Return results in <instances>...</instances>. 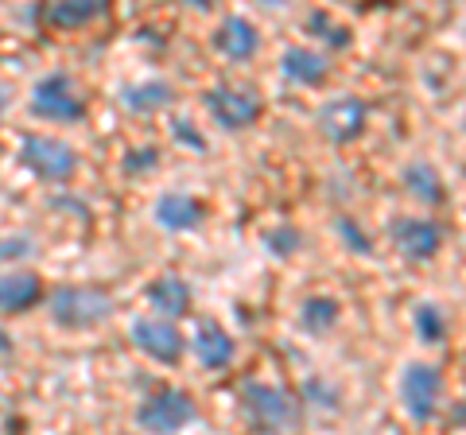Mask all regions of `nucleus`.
Segmentation results:
<instances>
[{"mask_svg":"<svg viewBox=\"0 0 466 435\" xmlns=\"http://www.w3.org/2000/svg\"><path fill=\"white\" fill-rule=\"evenodd\" d=\"M51 315L66 330H90L113 315V296L101 288H58L51 296Z\"/></svg>","mask_w":466,"mask_h":435,"instance_id":"1","label":"nucleus"},{"mask_svg":"<svg viewBox=\"0 0 466 435\" xmlns=\"http://www.w3.org/2000/svg\"><path fill=\"white\" fill-rule=\"evenodd\" d=\"M245 397V409H249V420L265 431H288V428H299V400L288 393L280 385H260L249 381L241 389Z\"/></svg>","mask_w":466,"mask_h":435,"instance_id":"2","label":"nucleus"},{"mask_svg":"<svg viewBox=\"0 0 466 435\" xmlns=\"http://www.w3.org/2000/svg\"><path fill=\"white\" fill-rule=\"evenodd\" d=\"M32 113H35V117H43V121L75 125V121H82L86 101L78 97L70 75H47V78H39L35 90H32Z\"/></svg>","mask_w":466,"mask_h":435,"instance_id":"3","label":"nucleus"},{"mask_svg":"<svg viewBox=\"0 0 466 435\" xmlns=\"http://www.w3.org/2000/svg\"><path fill=\"white\" fill-rule=\"evenodd\" d=\"M440 397H443L440 369L428 366V361H412L400 377V400H404L408 416H412L416 424H428L435 416V409H440Z\"/></svg>","mask_w":466,"mask_h":435,"instance_id":"4","label":"nucleus"},{"mask_svg":"<svg viewBox=\"0 0 466 435\" xmlns=\"http://www.w3.org/2000/svg\"><path fill=\"white\" fill-rule=\"evenodd\" d=\"M20 148H24V152H20V156H24V164L32 167L39 179H47V183H63V179L75 176V167H78L75 148H70V144H63V140L27 133Z\"/></svg>","mask_w":466,"mask_h":435,"instance_id":"5","label":"nucleus"},{"mask_svg":"<svg viewBox=\"0 0 466 435\" xmlns=\"http://www.w3.org/2000/svg\"><path fill=\"white\" fill-rule=\"evenodd\" d=\"M198 412L187 393H179V389H164V393H156L152 400L140 404L137 412V424L144 431H179L187 424H195Z\"/></svg>","mask_w":466,"mask_h":435,"instance_id":"6","label":"nucleus"},{"mask_svg":"<svg viewBox=\"0 0 466 435\" xmlns=\"http://www.w3.org/2000/svg\"><path fill=\"white\" fill-rule=\"evenodd\" d=\"M207 109L222 128H249L260 117L265 101L253 90H245V86H238V90H233V86H218V90L207 94Z\"/></svg>","mask_w":466,"mask_h":435,"instance_id":"7","label":"nucleus"},{"mask_svg":"<svg viewBox=\"0 0 466 435\" xmlns=\"http://www.w3.org/2000/svg\"><path fill=\"white\" fill-rule=\"evenodd\" d=\"M133 342L148 358L164 361V366H175V361L183 358V335L167 323V319H137L133 323Z\"/></svg>","mask_w":466,"mask_h":435,"instance_id":"8","label":"nucleus"},{"mask_svg":"<svg viewBox=\"0 0 466 435\" xmlns=\"http://www.w3.org/2000/svg\"><path fill=\"white\" fill-rule=\"evenodd\" d=\"M392 241H397V249L412 260H428L440 253L443 245V229L428 222V218H400L397 226H392Z\"/></svg>","mask_w":466,"mask_h":435,"instance_id":"9","label":"nucleus"},{"mask_svg":"<svg viewBox=\"0 0 466 435\" xmlns=\"http://www.w3.org/2000/svg\"><path fill=\"white\" fill-rule=\"evenodd\" d=\"M202 202L191 198V195H183V191H171V195H159L156 202V222L171 229V234H183V229H195L202 222Z\"/></svg>","mask_w":466,"mask_h":435,"instance_id":"10","label":"nucleus"},{"mask_svg":"<svg viewBox=\"0 0 466 435\" xmlns=\"http://www.w3.org/2000/svg\"><path fill=\"white\" fill-rule=\"evenodd\" d=\"M214 43H218V51H222L226 59H233V63H245V59H253V55H257V47H260V35H257V27H253L249 20L233 16V20H226L222 27H218Z\"/></svg>","mask_w":466,"mask_h":435,"instance_id":"11","label":"nucleus"},{"mask_svg":"<svg viewBox=\"0 0 466 435\" xmlns=\"http://www.w3.org/2000/svg\"><path fill=\"white\" fill-rule=\"evenodd\" d=\"M361 125H366V106L354 97H346V101H334V106L323 109V133L330 140H354L361 133Z\"/></svg>","mask_w":466,"mask_h":435,"instance_id":"12","label":"nucleus"},{"mask_svg":"<svg viewBox=\"0 0 466 435\" xmlns=\"http://www.w3.org/2000/svg\"><path fill=\"white\" fill-rule=\"evenodd\" d=\"M195 354L207 369H226L233 361V339L207 319V323H198V330H195Z\"/></svg>","mask_w":466,"mask_h":435,"instance_id":"13","label":"nucleus"},{"mask_svg":"<svg viewBox=\"0 0 466 435\" xmlns=\"http://www.w3.org/2000/svg\"><path fill=\"white\" fill-rule=\"evenodd\" d=\"M43 296L35 272H0V311H27Z\"/></svg>","mask_w":466,"mask_h":435,"instance_id":"14","label":"nucleus"},{"mask_svg":"<svg viewBox=\"0 0 466 435\" xmlns=\"http://www.w3.org/2000/svg\"><path fill=\"white\" fill-rule=\"evenodd\" d=\"M148 303L159 315H183L191 308V292H187V284L179 277H164L148 288Z\"/></svg>","mask_w":466,"mask_h":435,"instance_id":"15","label":"nucleus"},{"mask_svg":"<svg viewBox=\"0 0 466 435\" xmlns=\"http://www.w3.org/2000/svg\"><path fill=\"white\" fill-rule=\"evenodd\" d=\"M284 75L291 78V82H323L327 78V59L323 55H315V51H303V47H291L288 55H284Z\"/></svg>","mask_w":466,"mask_h":435,"instance_id":"16","label":"nucleus"},{"mask_svg":"<svg viewBox=\"0 0 466 435\" xmlns=\"http://www.w3.org/2000/svg\"><path fill=\"white\" fill-rule=\"evenodd\" d=\"M121 101L133 113H152L159 106H167L171 101V86L167 82H144V86H125L121 90Z\"/></svg>","mask_w":466,"mask_h":435,"instance_id":"17","label":"nucleus"},{"mask_svg":"<svg viewBox=\"0 0 466 435\" xmlns=\"http://www.w3.org/2000/svg\"><path fill=\"white\" fill-rule=\"evenodd\" d=\"M101 5H106V0H55V5L47 8V16L58 27H78L86 20H94L101 12Z\"/></svg>","mask_w":466,"mask_h":435,"instance_id":"18","label":"nucleus"},{"mask_svg":"<svg viewBox=\"0 0 466 435\" xmlns=\"http://www.w3.org/2000/svg\"><path fill=\"white\" fill-rule=\"evenodd\" d=\"M334 319H339V303L327 299V296H315L299 308V323L311 330V335H323L327 327H334Z\"/></svg>","mask_w":466,"mask_h":435,"instance_id":"19","label":"nucleus"},{"mask_svg":"<svg viewBox=\"0 0 466 435\" xmlns=\"http://www.w3.org/2000/svg\"><path fill=\"white\" fill-rule=\"evenodd\" d=\"M404 179H408V191L412 195H420L424 202H440L443 198V187H440V179H435V171L431 167H424V164H412L404 171Z\"/></svg>","mask_w":466,"mask_h":435,"instance_id":"20","label":"nucleus"},{"mask_svg":"<svg viewBox=\"0 0 466 435\" xmlns=\"http://www.w3.org/2000/svg\"><path fill=\"white\" fill-rule=\"evenodd\" d=\"M416 330H420V339L424 342H443V335H447L443 311L435 308V303H420L416 308Z\"/></svg>","mask_w":466,"mask_h":435,"instance_id":"21","label":"nucleus"},{"mask_svg":"<svg viewBox=\"0 0 466 435\" xmlns=\"http://www.w3.org/2000/svg\"><path fill=\"white\" fill-rule=\"evenodd\" d=\"M265 241L272 245V253H276V257H288V253H296V249H299V234H296V229H288V226H284V229H272Z\"/></svg>","mask_w":466,"mask_h":435,"instance_id":"22","label":"nucleus"},{"mask_svg":"<svg viewBox=\"0 0 466 435\" xmlns=\"http://www.w3.org/2000/svg\"><path fill=\"white\" fill-rule=\"evenodd\" d=\"M27 253H32V241H27V238H0V260L27 257Z\"/></svg>","mask_w":466,"mask_h":435,"instance_id":"23","label":"nucleus"},{"mask_svg":"<svg viewBox=\"0 0 466 435\" xmlns=\"http://www.w3.org/2000/svg\"><path fill=\"white\" fill-rule=\"evenodd\" d=\"M175 137H179V140H187V144H191V148H207V140H202L198 133H191V125H187V121H175Z\"/></svg>","mask_w":466,"mask_h":435,"instance_id":"24","label":"nucleus"},{"mask_svg":"<svg viewBox=\"0 0 466 435\" xmlns=\"http://www.w3.org/2000/svg\"><path fill=\"white\" fill-rule=\"evenodd\" d=\"M0 109H5V94H0Z\"/></svg>","mask_w":466,"mask_h":435,"instance_id":"25","label":"nucleus"}]
</instances>
